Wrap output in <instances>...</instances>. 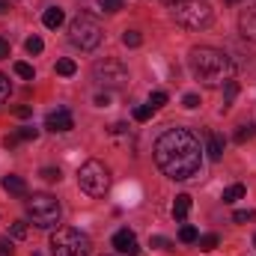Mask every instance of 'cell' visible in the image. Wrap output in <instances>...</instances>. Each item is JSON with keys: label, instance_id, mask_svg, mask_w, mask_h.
Returning a JSON list of instances; mask_svg holds the SVG:
<instances>
[{"label": "cell", "instance_id": "obj_40", "mask_svg": "<svg viewBox=\"0 0 256 256\" xmlns=\"http://www.w3.org/2000/svg\"><path fill=\"white\" fill-rule=\"evenodd\" d=\"M226 3H238V0H226Z\"/></svg>", "mask_w": 256, "mask_h": 256}, {"label": "cell", "instance_id": "obj_30", "mask_svg": "<svg viewBox=\"0 0 256 256\" xmlns=\"http://www.w3.org/2000/svg\"><path fill=\"white\" fill-rule=\"evenodd\" d=\"M152 114H155V110H152L149 104H140V108H134V120H137V122H146Z\"/></svg>", "mask_w": 256, "mask_h": 256}, {"label": "cell", "instance_id": "obj_35", "mask_svg": "<svg viewBox=\"0 0 256 256\" xmlns=\"http://www.w3.org/2000/svg\"><path fill=\"white\" fill-rule=\"evenodd\" d=\"M6 96H9V80H6V74L0 72V104L6 102Z\"/></svg>", "mask_w": 256, "mask_h": 256}, {"label": "cell", "instance_id": "obj_41", "mask_svg": "<svg viewBox=\"0 0 256 256\" xmlns=\"http://www.w3.org/2000/svg\"><path fill=\"white\" fill-rule=\"evenodd\" d=\"M254 244H256V236H254Z\"/></svg>", "mask_w": 256, "mask_h": 256}, {"label": "cell", "instance_id": "obj_24", "mask_svg": "<svg viewBox=\"0 0 256 256\" xmlns=\"http://www.w3.org/2000/svg\"><path fill=\"white\" fill-rule=\"evenodd\" d=\"M244 196V185H230L226 191H224V202H236V200H242Z\"/></svg>", "mask_w": 256, "mask_h": 256}, {"label": "cell", "instance_id": "obj_31", "mask_svg": "<svg viewBox=\"0 0 256 256\" xmlns=\"http://www.w3.org/2000/svg\"><path fill=\"white\" fill-rule=\"evenodd\" d=\"M232 220H236V224H248V220H256V212H250V208H242V212H236V214H232Z\"/></svg>", "mask_w": 256, "mask_h": 256}, {"label": "cell", "instance_id": "obj_33", "mask_svg": "<svg viewBox=\"0 0 256 256\" xmlns=\"http://www.w3.org/2000/svg\"><path fill=\"white\" fill-rule=\"evenodd\" d=\"M12 114H15L18 120H27V116H33V108H30V104H21V108H15Z\"/></svg>", "mask_w": 256, "mask_h": 256}, {"label": "cell", "instance_id": "obj_11", "mask_svg": "<svg viewBox=\"0 0 256 256\" xmlns=\"http://www.w3.org/2000/svg\"><path fill=\"white\" fill-rule=\"evenodd\" d=\"M238 30H242V36H244L248 42H256V6L242 9V15H238Z\"/></svg>", "mask_w": 256, "mask_h": 256}, {"label": "cell", "instance_id": "obj_36", "mask_svg": "<svg viewBox=\"0 0 256 256\" xmlns=\"http://www.w3.org/2000/svg\"><path fill=\"white\" fill-rule=\"evenodd\" d=\"M0 256H12V238H0Z\"/></svg>", "mask_w": 256, "mask_h": 256}, {"label": "cell", "instance_id": "obj_12", "mask_svg": "<svg viewBox=\"0 0 256 256\" xmlns=\"http://www.w3.org/2000/svg\"><path fill=\"white\" fill-rule=\"evenodd\" d=\"M36 137H39V128H18V131H15V134H9V137H6V140H3V146H6V149H15V146H18V143H24V140H36Z\"/></svg>", "mask_w": 256, "mask_h": 256}, {"label": "cell", "instance_id": "obj_13", "mask_svg": "<svg viewBox=\"0 0 256 256\" xmlns=\"http://www.w3.org/2000/svg\"><path fill=\"white\" fill-rule=\"evenodd\" d=\"M63 21H66V12L60 9V6H48V9H45V15H42V24H45L48 30H57Z\"/></svg>", "mask_w": 256, "mask_h": 256}, {"label": "cell", "instance_id": "obj_9", "mask_svg": "<svg viewBox=\"0 0 256 256\" xmlns=\"http://www.w3.org/2000/svg\"><path fill=\"white\" fill-rule=\"evenodd\" d=\"M45 128H48V131H54V134L72 131V128H74V116H72V110H66V108L51 110V114L45 116Z\"/></svg>", "mask_w": 256, "mask_h": 256}, {"label": "cell", "instance_id": "obj_21", "mask_svg": "<svg viewBox=\"0 0 256 256\" xmlns=\"http://www.w3.org/2000/svg\"><path fill=\"white\" fill-rule=\"evenodd\" d=\"M12 68H15V74H18V78H24V80H33V78H36V72H33V66H30V63H21V60H18Z\"/></svg>", "mask_w": 256, "mask_h": 256}, {"label": "cell", "instance_id": "obj_32", "mask_svg": "<svg viewBox=\"0 0 256 256\" xmlns=\"http://www.w3.org/2000/svg\"><path fill=\"white\" fill-rule=\"evenodd\" d=\"M98 3H102V9H104V12H120V9L126 6L122 0H98Z\"/></svg>", "mask_w": 256, "mask_h": 256}, {"label": "cell", "instance_id": "obj_20", "mask_svg": "<svg viewBox=\"0 0 256 256\" xmlns=\"http://www.w3.org/2000/svg\"><path fill=\"white\" fill-rule=\"evenodd\" d=\"M78 72V66H74V60H68V57H63V60H57V74H63V78H72Z\"/></svg>", "mask_w": 256, "mask_h": 256}, {"label": "cell", "instance_id": "obj_6", "mask_svg": "<svg viewBox=\"0 0 256 256\" xmlns=\"http://www.w3.org/2000/svg\"><path fill=\"white\" fill-rule=\"evenodd\" d=\"M51 254L54 256H90V238L74 230V226H60L51 236Z\"/></svg>", "mask_w": 256, "mask_h": 256}, {"label": "cell", "instance_id": "obj_38", "mask_svg": "<svg viewBox=\"0 0 256 256\" xmlns=\"http://www.w3.org/2000/svg\"><path fill=\"white\" fill-rule=\"evenodd\" d=\"M9 9H12V6H9V3H6V0H0V15H6V12H9Z\"/></svg>", "mask_w": 256, "mask_h": 256}, {"label": "cell", "instance_id": "obj_2", "mask_svg": "<svg viewBox=\"0 0 256 256\" xmlns=\"http://www.w3.org/2000/svg\"><path fill=\"white\" fill-rule=\"evenodd\" d=\"M188 66H191V74L202 86H220V84L232 80V68H236L232 60L220 48H212V45L194 48L191 57H188Z\"/></svg>", "mask_w": 256, "mask_h": 256}, {"label": "cell", "instance_id": "obj_19", "mask_svg": "<svg viewBox=\"0 0 256 256\" xmlns=\"http://www.w3.org/2000/svg\"><path fill=\"white\" fill-rule=\"evenodd\" d=\"M218 242H220V238H218L214 232H208V236H200V238H196L200 250H206V254H208V250H214V248H218Z\"/></svg>", "mask_w": 256, "mask_h": 256}, {"label": "cell", "instance_id": "obj_37", "mask_svg": "<svg viewBox=\"0 0 256 256\" xmlns=\"http://www.w3.org/2000/svg\"><path fill=\"white\" fill-rule=\"evenodd\" d=\"M0 60H9V42L0 36Z\"/></svg>", "mask_w": 256, "mask_h": 256}, {"label": "cell", "instance_id": "obj_4", "mask_svg": "<svg viewBox=\"0 0 256 256\" xmlns=\"http://www.w3.org/2000/svg\"><path fill=\"white\" fill-rule=\"evenodd\" d=\"M173 6H176L173 9V18L185 30H202V27L212 24V6L206 0H179Z\"/></svg>", "mask_w": 256, "mask_h": 256}, {"label": "cell", "instance_id": "obj_29", "mask_svg": "<svg viewBox=\"0 0 256 256\" xmlns=\"http://www.w3.org/2000/svg\"><path fill=\"white\" fill-rule=\"evenodd\" d=\"M149 244H152V248H158V250H173V242H170V238H164V236H152V238H149Z\"/></svg>", "mask_w": 256, "mask_h": 256}, {"label": "cell", "instance_id": "obj_18", "mask_svg": "<svg viewBox=\"0 0 256 256\" xmlns=\"http://www.w3.org/2000/svg\"><path fill=\"white\" fill-rule=\"evenodd\" d=\"M256 137V126L254 122H248V126H242L236 131V143H248V140H254Z\"/></svg>", "mask_w": 256, "mask_h": 256}, {"label": "cell", "instance_id": "obj_23", "mask_svg": "<svg viewBox=\"0 0 256 256\" xmlns=\"http://www.w3.org/2000/svg\"><path fill=\"white\" fill-rule=\"evenodd\" d=\"M196 238H200V232H196L194 226H188V224H185V226L179 230V242H182V244H194Z\"/></svg>", "mask_w": 256, "mask_h": 256}, {"label": "cell", "instance_id": "obj_39", "mask_svg": "<svg viewBox=\"0 0 256 256\" xmlns=\"http://www.w3.org/2000/svg\"><path fill=\"white\" fill-rule=\"evenodd\" d=\"M164 3H170V6H173V3H179V0H164Z\"/></svg>", "mask_w": 256, "mask_h": 256}, {"label": "cell", "instance_id": "obj_8", "mask_svg": "<svg viewBox=\"0 0 256 256\" xmlns=\"http://www.w3.org/2000/svg\"><path fill=\"white\" fill-rule=\"evenodd\" d=\"M92 78L104 90H122L128 84V68L120 60H110L108 57V60H98V63L92 66Z\"/></svg>", "mask_w": 256, "mask_h": 256}, {"label": "cell", "instance_id": "obj_27", "mask_svg": "<svg viewBox=\"0 0 256 256\" xmlns=\"http://www.w3.org/2000/svg\"><path fill=\"white\" fill-rule=\"evenodd\" d=\"M24 48H27V54H42V48H45V45H42V39H39V36H30V39L24 42Z\"/></svg>", "mask_w": 256, "mask_h": 256}, {"label": "cell", "instance_id": "obj_3", "mask_svg": "<svg viewBox=\"0 0 256 256\" xmlns=\"http://www.w3.org/2000/svg\"><path fill=\"white\" fill-rule=\"evenodd\" d=\"M27 214H30V220H33L39 230H54V226L60 224L63 208H60V202H57L51 194H33V196L27 200Z\"/></svg>", "mask_w": 256, "mask_h": 256}, {"label": "cell", "instance_id": "obj_15", "mask_svg": "<svg viewBox=\"0 0 256 256\" xmlns=\"http://www.w3.org/2000/svg\"><path fill=\"white\" fill-rule=\"evenodd\" d=\"M3 191L12 196H24L27 194V182L21 176H3Z\"/></svg>", "mask_w": 256, "mask_h": 256}, {"label": "cell", "instance_id": "obj_25", "mask_svg": "<svg viewBox=\"0 0 256 256\" xmlns=\"http://www.w3.org/2000/svg\"><path fill=\"white\" fill-rule=\"evenodd\" d=\"M164 104H167V92H164V90H155V92L149 96V108L158 110V108H164Z\"/></svg>", "mask_w": 256, "mask_h": 256}, {"label": "cell", "instance_id": "obj_14", "mask_svg": "<svg viewBox=\"0 0 256 256\" xmlns=\"http://www.w3.org/2000/svg\"><path fill=\"white\" fill-rule=\"evenodd\" d=\"M224 146H226V140H224L220 134L208 131V146H206V152H208V158H212V161H220V155H224Z\"/></svg>", "mask_w": 256, "mask_h": 256}, {"label": "cell", "instance_id": "obj_17", "mask_svg": "<svg viewBox=\"0 0 256 256\" xmlns=\"http://www.w3.org/2000/svg\"><path fill=\"white\" fill-rule=\"evenodd\" d=\"M236 96H238V84H236V80H226V84H224V110L232 104Z\"/></svg>", "mask_w": 256, "mask_h": 256}, {"label": "cell", "instance_id": "obj_22", "mask_svg": "<svg viewBox=\"0 0 256 256\" xmlns=\"http://www.w3.org/2000/svg\"><path fill=\"white\" fill-rule=\"evenodd\" d=\"M9 236H12V238H18V242H24V238L30 236V226H27L24 220H15V224H12V232H9Z\"/></svg>", "mask_w": 256, "mask_h": 256}, {"label": "cell", "instance_id": "obj_16", "mask_svg": "<svg viewBox=\"0 0 256 256\" xmlns=\"http://www.w3.org/2000/svg\"><path fill=\"white\" fill-rule=\"evenodd\" d=\"M188 212H191V196H188V194H179L176 202H173V218H176V220H185Z\"/></svg>", "mask_w": 256, "mask_h": 256}, {"label": "cell", "instance_id": "obj_1", "mask_svg": "<svg viewBox=\"0 0 256 256\" xmlns=\"http://www.w3.org/2000/svg\"><path fill=\"white\" fill-rule=\"evenodd\" d=\"M155 164L161 167L164 176L176 179V182H185L200 173V164H202V149H200V140L194 137L188 128H170L158 137L155 143Z\"/></svg>", "mask_w": 256, "mask_h": 256}, {"label": "cell", "instance_id": "obj_7", "mask_svg": "<svg viewBox=\"0 0 256 256\" xmlns=\"http://www.w3.org/2000/svg\"><path fill=\"white\" fill-rule=\"evenodd\" d=\"M78 185L80 191L90 194V196H104L110 188V170L102 164V161H86L80 170H78Z\"/></svg>", "mask_w": 256, "mask_h": 256}, {"label": "cell", "instance_id": "obj_26", "mask_svg": "<svg viewBox=\"0 0 256 256\" xmlns=\"http://www.w3.org/2000/svg\"><path fill=\"white\" fill-rule=\"evenodd\" d=\"M140 42H143V36H140L137 30H126V33H122V45H126V48H137Z\"/></svg>", "mask_w": 256, "mask_h": 256}, {"label": "cell", "instance_id": "obj_34", "mask_svg": "<svg viewBox=\"0 0 256 256\" xmlns=\"http://www.w3.org/2000/svg\"><path fill=\"white\" fill-rule=\"evenodd\" d=\"M182 104H185L188 110H194V108H200V96H194V92H188V96L182 98Z\"/></svg>", "mask_w": 256, "mask_h": 256}, {"label": "cell", "instance_id": "obj_10", "mask_svg": "<svg viewBox=\"0 0 256 256\" xmlns=\"http://www.w3.org/2000/svg\"><path fill=\"white\" fill-rule=\"evenodd\" d=\"M114 248L122 256H137L140 254V244H137V236L131 230H116L114 232Z\"/></svg>", "mask_w": 256, "mask_h": 256}, {"label": "cell", "instance_id": "obj_28", "mask_svg": "<svg viewBox=\"0 0 256 256\" xmlns=\"http://www.w3.org/2000/svg\"><path fill=\"white\" fill-rule=\"evenodd\" d=\"M45 182H60L63 176H60V167H42V173H39Z\"/></svg>", "mask_w": 256, "mask_h": 256}, {"label": "cell", "instance_id": "obj_5", "mask_svg": "<svg viewBox=\"0 0 256 256\" xmlns=\"http://www.w3.org/2000/svg\"><path fill=\"white\" fill-rule=\"evenodd\" d=\"M68 42L80 51H96L102 45V27L92 15H78L68 24Z\"/></svg>", "mask_w": 256, "mask_h": 256}]
</instances>
